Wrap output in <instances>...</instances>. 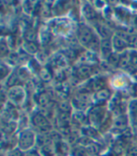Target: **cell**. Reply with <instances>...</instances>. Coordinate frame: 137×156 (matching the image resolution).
Returning <instances> with one entry per match:
<instances>
[{"mask_svg": "<svg viewBox=\"0 0 137 156\" xmlns=\"http://www.w3.org/2000/svg\"><path fill=\"white\" fill-rule=\"evenodd\" d=\"M39 105L42 108L48 109L49 105L52 104V99L50 97V95L47 92H41L39 97H38V101Z\"/></svg>", "mask_w": 137, "mask_h": 156, "instance_id": "obj_12", "label": "cell"}, {"mask_svg": "<svg viewBox=\"0 0 137 156\" xmlns=\"http://www.w3.org/2000/svg\"><path fill=\"white\" fill-rule=\"evenodd\" d=\"M17 75L19 77L20 81H25L26 79H27L28 77V72L26 69L21 68L18 72H17Z\"/></svg>", "mask_w": 137, "mask_h": 156, "instance_id": "obj_20", "label": "cell"}, {"mask_svg": "<svg viewBox=\"0 0 137 156\" xmlns=\"http://www.w3.org/2000/svg\"><path fill=\"white\" fill-rule=\"evenodd\" d=\"M72 156H87V152L85 149L77 147L72 151Z\"/></svg>", "mask_w": 137, "mask_h": 156, "instance_id": "obj_22", "label": "cell"}, {"mask_svg": "<svg viewBox=\"0 0 137 156\" xmlns=\"http://www.w3.org/2000/svg\"><path fill=\"white\" fill-rule=\"evenodd\" d=\"M77 38L79 42L83 46L92 50V51H100V41L99 37L95 34L93 29L86 25H81L77 30Z\"/></svg>", "mask_w": 137, "mask_h": 156, "instance_id": "obj_1", "label": "cell"}, {"mask_svg": "<svg viewBox=\"0 0 137 156\" xmlns=\"http://www.w3.org/2000/svg\"><path fill=\"white\" fill-rule=\"evenodd\" d=\"M83 13L86 17V19H93L96 15L95 10L88 5H86L83 9Z\"/></svg>", "mask_w": 137, "mask_h": 156, "instance_id": "obj_17", "label": "cell"}, {"mask_svg": "<svg viewBox=\"0 0 137 156\" xmlns=\"http://www.w3.org/2000/svg\"><path fill=\"white\" fill-rule=\"evenodd\" d=\"M111 96V92L107 88H102V90L97 91L95 93V100L98 103H104L106 102V100H108Z\"/></svg>", "mask_w": 137, "mask_h": 156, "instance_id": "obj_13", "label": "cell"}, {"mask_svg": "<svg viewBox=\"0 0 137 156\" xmlns=\"http://www.w3.org/2000/svg\"><path fill=\"white\" fill-rule=\"evenodd\" d=\"M31 124L39 133H49L53 131V125L49 119L41 112H35L31 117Z\"/></svg>", "mask_w": 137, "mask_h": 156, "instance_id": "obj_3", "label": "cell"}, {"mask_svg": "<svg viewBox=\"0 0 137 156\" xmlns=\"http://www.w3.org/2000/svg\"><path fill=\"white\" fill-rule=\"evenodd\" d=\"M56 155L58 156H68V145L64 140H59L55 143Z\"/></svg>", "mask_w": 137, "mask_h": 156, "instance_id": "obj_11", "label": "cell"}, {"mask_svg": "<svg viewBox=\"0 0 137 156\" xmlns=\"http://www.w3.org/2000/svg\"><path fill=\"white\" fill-rule=\"evenodd\" d=\"M127 123H128V119H126V117L119 116V118H118L115 120V122H114V127L120 129V130H123L127 127Z\"/></svg>", "mask_w": 137, "mask_h": 156, "instance_id": "obj_15", "label": "cell"}, {"mask_svg": "<svg viewBox=\"0 0 137 156\" xmlns=\"http://www.w3.org/2000/svg\"><path fill=\"white\" fill-rule=\"evenodd\" d=\"M16 129H17V123L15 120H6V123L2 124L3 133H5L7 136L13 135Z\"/></svg>", "mask_w": 137, "mask_h": 156, "instance_id": "obj_10", "label": "cell"}, {"mask_svg": "<svg viewBox=\"0 0 137 156\" xmlns=\"http://www.w3.org/2000/svg\"><path fill=\"white\" fill-rule=\"evenodd\" d=\"M23 47H24V50L27 52L28 54H35L38 51V47L35 44V42H32V41H26L24 44H23Z\"/></svg>", "mask_w": 137, "mask_h": 156, "instance_id": "obj_16", "label": "cell"}, {"mask_svg": "<svg viewBox=\"0 0 137 156\" xmlns=\"http://www.w3.org/2000/svg\"><path fill=\"white\" fill-rule=\"evenodd\" d=\"M26 156H41L38 148H34L26 152Z\"/></svg>", "mask_w": 137, "mask_h": 156, "instance_id": "obj_23", "label": "cell"}, {"mask_svg": "<svg viewBox=\"0 0 137 156\" xmlns=\"http://www.w3.org/2000/svg\"><path fill=\"white\" fill-rule=\"evenodd\" d=\"M105 114H106V111L104 108H102L100 106L92 107L89 110V114L87 116L88 122H90V123H92L94 125L102 124V122H104L105 119Z\"/></svg>", "mask_w": 137, "mask_h": 156, "instance_id": "obj_5", "label": "cell"}, {"mask_svg": "<svg viewBox=\"0 0 137 156\" xmlns=\"http://www.w3.org/2000/svg\"><path fill=\"white\" fill-rule=\"evenodd\" d=\"M6 156H26V151H22L18 147H15L9 151H7Z\"/></svg>", "mask_w": 137, "mask_h": 156, "instance_id": "obj_18", "label": "cell"}, {"mask_svg": "<svg viewBox=\"0 0 137 156\" xmlns=\"http://www.w3.org/2000/svg\"><path fill=\"white\" fill-rule=\"evenodd\" d=\"M10 73H11V71L9 69V67L8 66V64L6 65L5 62H2V64H1V78L2 79H5L6 77L8 78Z\"/></svg>", "mask_w": 137, "mask_h": 156, "instance_id": "obj_19", "label": "cell"}, {"mask_svg": "<svg viewBox=\"0 0 137 156\" xmlns=\"http://www.w3.org/2000/svg\"><path fill=\"white\" fill-rule=\"evenodd\" d=\"M25 97H26V90L21 85L9 88V90L7 92V100L9 99V103H11L14 105L22 104L24 102Z\"/></svg>", "mask_w": 137, "mask_h": 156, "instance_id": "obj_4", "label": "cell"}, {"mask_svg": "<svg viewBox=\"0 0 137 156\" xmlns=\"http://www.w3.org/2000/svg\"><path fill=\"white\" fill-rule=\"evenodd\" d=\"M92 73H93L92 68L86 64L81 65L76 71L77 76L79 78H81V79H87V78H89L91 75H92Z\"/></svg>", "mask_w": 137, "mask_h": 156, "instance_id": "obj_9", "label": "cell"}, {"mask_svg": "<svg viewBox=\"0 0 137 156\" xmlns=\"http://www.w3.org/2000/svg\"><path fill=\"white\" fill-rule=\"evenodd\" d=\"M113 43L109 40H101L100 46V53L102 55V58H109L113 54Z\"/></svg>", "mask_w": 137, "mask_h": 156, "instance_id": "obj_8", "label": "cell"}, {"mask_svg": "<svg viewBox=\"0 0 137 156\" xmlns=\"http://www.w3.org/2000/svg\"><path fill=\"white\" fill-rule=\"evenodd\" d=\"M68 156H72V155H68Z\"/></svg>", "mask_w": 137, "mask_h": 156, "instance_id": "obj_24", "label": "cell"}, {"mask_svg": "<svg viewBox=\"0 0 137 156\" xmlns=\"http://www.w3.org/2000/svg\"><path fill=\"white\" fill-rule=\"evenodd\" d=\"M17 147L24 151H28L34 148H36L37 142V133L33 129L26 128L19 132L17 138Z\"/></svg>", "mask_w": 137, "mask_h": 156, "instance_id": "obj_2", "label": "cell"}, {"mask_svg": "<svg viewBox=\"0 0 137 156\" xmlns=\"http://www.w3.org/2000/svg\"><path fill=\"white\" fill-rule=\"evenodd\" d=\"M112 43H113V47L118 51H120L126 47V42H125V41H123L120 37H118V36L114 37Z\"/></svg>", "mask_w": 137, "mask_h": 156, "instance_id": "obj_14", "label": "cell"}, {"mask_svg": "<svg viewBox=\"0 0 137 156\" xmlns=\"http://www.w3.org/2000/svg\"><path fill=\"white\" fill-rule=\"evenodd\" d=\"M41 156H58L56 155V146H55V142L51 140L43 145L42 147L39 149Z\"/></svg>", "mask_w": 137, "mask_h": 156, "instance_id": "obj_7", "label": "cell"}, {"mask_svg": "<svg viewBox=\"0 0 137 156\" xmlns=\"http://www.w3.org/2000/svg\"><path fill=\"white\" fill-rule=\"evenodd\" d=\"M1 55H2V57H8L9 55V44L8 42H5L4 40H2V42H1Z\"/></svg>", "mask_w": 137, "mask_h": 156, "instance_id": "obj_21", "label": "cell"}, {"mask_svg": "<svg viewBox=\"0 0 137 156\" xmlns=\"http://www.w3.org/2000/svg\"><path fill=\"white\" fill-rule=\"evenodd\" d=\"M73 102L77 109L82 110L83 108H86L88 106V105L91 103V100H90V96L87 93H80L74 98Z\"/></svg>", "mask_w": 137, "mask_h": 156, "instance_id": "obj_6", "label": "cell"}]
</instances>
